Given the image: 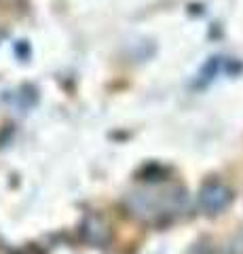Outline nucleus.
I'll list each match as a JSON object with an SVG mask.
<instances>
[{
  "instance_id": "obj_1",
  "label": "nucleus",
  "mask_w": 243,
  "mask_h": 254,
  "mask_svg": "<svg viewBox=\"0 0 243 254\" xmlns=\"http://www.w3.org/2000/svg\"><path fill=\"white\" fill-rule=\"evenodd\" d=\"M197 199H199L201 210H205L207 214H220L233 201V190L226 185H222V182L209 180L201 187Z\"/></svg>"
},
{
  "instance_id": "obj_2",
  "label": "nucleus",
  "mask_w": 243,
  "mask_h": 254,
  "mask_svg": "<svg viewBox=\"0 0 243 254\" xmlns=\"http://www.w3.org/2000/svg\"><path fill=\"white\" fill-rule=\"evenodd\" d=\"M85 233H91L87 237L91 244H101L108 237V231H106V227L101 225V220L99 218H93V216L87 220V225H85Z\"/></svg>"
}]
</instances>
